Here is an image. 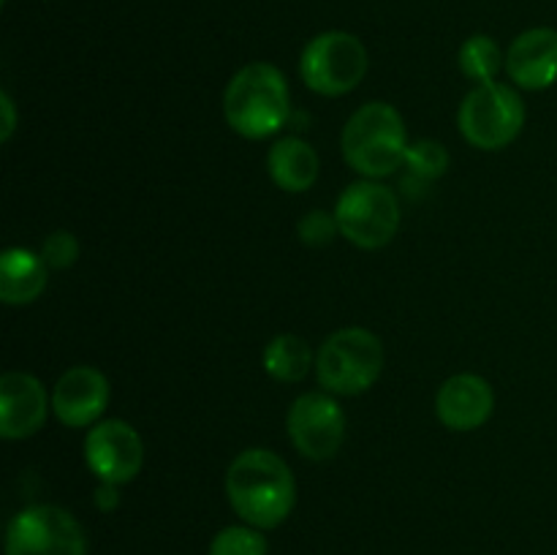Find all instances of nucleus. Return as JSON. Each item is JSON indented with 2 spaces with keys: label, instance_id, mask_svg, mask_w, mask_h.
I'll return each mask as SVG.
<instances>
[{
  "label": "nucleus",
  "instance_id": "nucleus-1",
  "mask_svg": "<svg viewBox=\"0 0 557 555\" xmlns=\"http://www.w3.org/2000/svg\"><path fill=\"white\" fill-rule=\"evenodd\" d=\"M226 495L248 526L272 531L283 526L297 504V482L288 462L272 449H245L226 471Z\"/></svg>",
  "mask_w": 557,
  "mask_h": 555
},
{
  "label": "nucleus",
  "instance_id": "nucleus-2",
  "mask_svg": "<svg viewBox=\"0 0 557 555\" xmlns=\"http://www.w3.org/2000/svg\"><path fill=\"white\" fill-rule=\"evenodd\" d=\"M223 114L234 134L245 139L275 136L292 114V92L283 71L272 63H248L228 79Z\"/></svg>",
  "mask_w": 557,
  "mask_h": 555
},
{
  "label": "nucleus",
  "instance_id": "nucleus-3",
  "mask_svg": "<svg viewBox=\"0 0 557 555\" xmlns=\"http://www.w3.org/2000/svg\"><path fill=\"white\" fill-rule=\"evenodd\" d=\"M408 131L400 112L386 101H370L348 118L341 147L348 166L364 180L389 177L406 163Z\"/></svg>",
  "mask_w": 557,
  "mask_h": 555
},
{
  "label": "nucleus",
  "instance_id": "nucleus-4",
  "mask_svg": "<svg viewBox=\"0 0 557 555\" xmlns=\"http://www.w3.org/2000/svg\"><path fill=\"white\" fill-rule=\"evenodd\" d=\"M384 370V343L364 326L337 330L315 351V379L335 397L368 392Z\"/></svg>",
  "mask_w": 557,
  "mask_h": 555
},
{
  "label": "nucleus",
  "instance_id": "nucleus-5",
  "mask_svg": "<svg viewBox=\"0 0 557 555\" xmlns=\"http://www.w3.org/2000/svg\"><path fill=\"white\" fill-rule=\"evenodd\" d=\"M457 123L468 145L487 152L504 150L522 134L525 103L515 87L484 82L462 98Z\"/></svg>",
  "mask_w": 557,
  "mask_h": 555
},
{
  "label": "nucleus",
  "instance_id": "nucleus-6",
  "mask_svg": "<svg viewBox=\"0 0 557 555\" xmlns=\"http://www.w3.org/2000/svg\"><path fill=\"white\" fill-rule=\"evenodd\" d=\"M368 49L354 33L326 30L305 44L299 76L319 96L337 98L357 90L368 74Z\"/></svg>",
  "mask_w": 557,
  "mask_h": 555
},
{
  "label": "nucleus",
  "instance_id": "nucleus-7",
  "mask_svg": "<svg viewBox=\"0 0 557 555\" xmlns=\"http://www.w3.org/2000/svg\"><path fill=\"white\" fill-rule=\"evenodd\" d=\"M341 234L357 248L375 250L395 239L400 229V201L379 180H357L343 188L335 205Z\"/></svg>",
  "mask_w": 557,
  "mask_h": 555
},
{
  "label": "nucleus",
  "instance_id": "nucleus-8",
  "mask_svg": "<svg viewBox=\"0 0 557 555\" xmlns=\"http://www.w3.org/2000/svg\"><path fill=\"white\" fill-rule=\"evenodd\" d=\"M5 555H87L85 528L63 506H25L5 528Z\"/></svg>",
  "mask_w": 557,
  "mask_h": 555
},
{
  "label": "nucleus",
  "instance_id": "nucleus-9",
  "mask_svg": "<svg viewBox=\"0 0 557 555\" xmlns=\"http://www.w3.org/2000/svg\"><path fill=\"white\" fill-rule=\"evenodd\" d=\"M294 449L308 460H330L346 441V414L330 392H305L292 403L286 417Z\"/></svg>",
  "mask_w": 557,
  "mask_h": 555
},
{
  "label": "nucleus",
  "instance_id": "nucleus-10",
  "mask_svg": "<svg viewBox=\"0 0 557 555\" xmlns=\"http://www.w3.org/2000/svg\"><path fill=\"white\" fill-rule=\"evenodd\" d=\"M87 468L103 484H128L139 477L145 462V444L134 424L123 419H103L92 424L85 439Z\"/></svg>",
  "mask_w": 557,
  "mask_h": 555
},
{
  "label": "nucleus",
  "instance_id": "nucleus-11",
  "mask_svg": "<svg viewBox=\"0 0 557 555\" xmlns=\"http://www.w3.org/2000/svg\"><path fill=\"white\" fill-rule=\"evenodd\" d=\"M109 379L98 368L76 365L58 379L52 390V414L65 428H92L109 406Z\"/></svg>",
  "mask_w": 557,
  "mask_h": 555
},
{
  "label": "nucleus",
  "instance_id": "nucleus-12",
  "mask_svg": "<svg viewBox=\"0 0 557 555\" xmlns=\"http://www.w3.org/2000/svg\"><path fill=\"white\" fill-rule=\"evenodd\" d=\"M52 397L41 381L22 370H11L0 379V435L5 441H22L36 435L47 422Z\"/></svg>",
  "mask_w": 557,
  "mask_h": 555
},
{
  "label": "nucleus",
  "instance_id": "nucleus-13",
  "mask_svg": "<svg viewBox=\"0 0 557 555\" xmlns=\"http://www.w3.org/2000/svg\"><path fill=\"white\" fill-rule=\"evenodd\" d=\"M495 408V392L487 379L476 373H457L441 384L435 395V414L441 424L455 433H471L482 428Z\"/></svg>",
  "mask_w": 557,
  "mask_h": 555
},
{
  "label": "nucleus",
  "instance_id": "nucleus-14",
  "mask_svg": "<svg viewBox=\"0 0 557 555\" xmlns=\"http://www.w3.org/2000/svg\"><path fill=\"white\" fill-rule=\"evenodd\" d=\"M506 74L522 90H547L557 82V30L531 27L511 41Z\"/></svg>",
  "mask_w": 557,
  "mask_h": 555
},
{
  "label": "nucleus",
  "instance_id": "nucleus-15",
  "mask_svg": "<svg viewBox=\"0 0 557 555\" xmlns=\"http://www.w3.org/2000/svg\"><path fill=\"white\" fill-rule=\"evenodd\" d=\"M267 169H270V177L277 188L288 190V194H305L319 180L321 161L319 152L305 139H299V136H283V139H277L270 147Z\"/></svg>",
  "mask_w": 557,
  "mask_h": 555
},
{
  "label": "nucleus",
  "instance_id": "nucleus-16",
  "mask_svg": "<svg viewBox=\"0 0 557 555\" xmlns=\"http://www.w3.org/2000/svg\"><path fill=\"white\" fill-rule=\"evenodd\" d=\"M47 288V261L27 248H5L0 256V299L30 305Z\"/></svg>",
  "mask_w": 557,
  "mask_h": 555
},
{
  "label": "nucleus",
  "instance_id": "nucleus-17",
  "mask_svg": "<svg viewBox=\"0 0 557 555\" xmlns=\"http://www.w3.org/2000/svg\"><path fill=\"white\" fill-rule=\"evenodd\" d=\"M261 362L270 379L283 381V384H297L305 375L310 373V368H315V357L310 351L308 341L292 332H283L275 335L267 343L264 354H261Z\"/></svg>",
  "mask_w": 557,
  "mask_h": 555
},
{
  "label": "nucleus",
  "instance_id": "nucleus-18",
  "mask_svg": "<svg viewBox=\"0 0 557 555\" xmlns=\"http://www.w3.org/2000/svg\"><path fill=\"white\" fill-rule=\"evenodd\" d=\"M457 63H460L462 74L468 79H473L476 85H484V82H495L498 71L506 69V54L500 52L495 38L476 33V36L466 38V44L460 47V54H457Z\"/></svg>",
  "mask_w": 557,
  "mask_h": 555
},
{
  "label": "nucleus",
  "instance_id": "nucleus-19",
  "mask_svg": "<svg viewBox=\"0 0 557 555\" xmlns=\"http://www.w3.org/2000/svg\"><path fill=\"white\" fill-rule=\"evenodd\" d=\"M270 544L261 528L248 526H226L212 536L210 553L207 555H267Z\"/></svg>",
  "mask_w": 557,
  "mask_h": 555
},
{
  "label": "nucleus",
  "instance_id": "nucleus-20",
  "mask_svg": "<svg viewBox=\"0 0 557 555\" xmlns=\"http://www.w3.org/2000/svg\"><path fill=\"white\" fill-rule=\"evenodd\" d=\"M406 169L424 183L444 177L449 169V150L435 139L411 141L406 152Z\"/></svg>",
  "mask_w": 557,
  "mask_h": 555
},
{
  "label": "nucleus",
  "instance_id": "nucleus-21",
  "mask_svg": "<svg viewBox=\"0 0 557 555\" xmlns=\"http://www.w3.org/2000/svg\"><path fill=\"white\" fill-rule=\"evenodd\" d=\"M297 232L305 245H310V248H321V245H330L332 239L341 234V226H337L335 212L310 210L308 215L299 218Z\"/></svg>",
  "mask_w": 557,
  "mask_h": 555
},
{
  "label": "nucleus",
  "instance_id": "nucleus-22",
  "mask_svg": "<svg viewBox=\"0 0 557 555\" xmlns=\"http://www.w3.org/2000/svg\"><path fill=\"white\" fill-rule=\"evenodd\" d=\"M41 259L47 261V267L52 270H69L76 259H79V239L74 237L65 229L49 234L41 245Z\"/></svg>",
  "mask_w": 557,
  "mask_h": 555
},
{
  "label": "nucleus",
  "instance_id": "nucleus-23",
  "mask_svg": "<svg viewBox=\"0 0 557 555\" xmlns=\"http://www.w3.org/2000/svg\"><path fill=\"white\" fill-rule=\"evenodd\" d=\"M0 112H3V128H0V139L9 141L11 134H14L16 128V109H14V101H11L9 92H0Z\"/></svg>",
  "mask_w": 557,
  "mask_h": 555
},
{
  "label": "nucleus",
  "instance_id": "nucleus-24",
  "mask_svg": "<svg viewBox=\"0 0 557 555\" xmlns=\"http://www.w3.org/2000/svg\"><path fill=\"white\" fill-rule=\"evenodd\" d=\"M96 504H98V509H101V511L117 509V504H120L117 484H103L101 482V488L96 490Z\"/></svg>",
  "mask_w": 557,
  "mask_h": 555
}]
</instances>
